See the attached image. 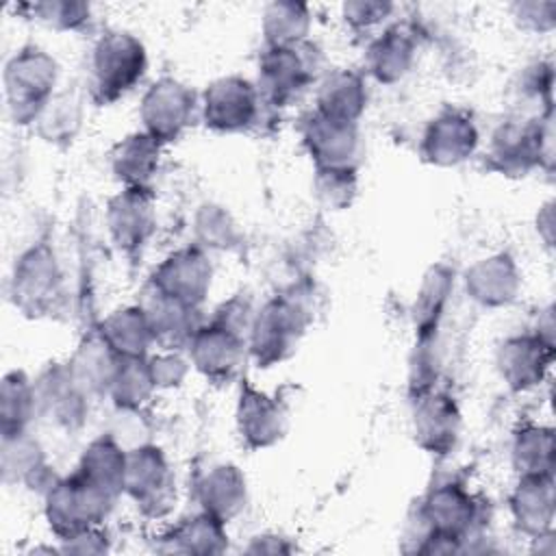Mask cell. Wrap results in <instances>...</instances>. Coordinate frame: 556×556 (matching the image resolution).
<instances>
[{
    "label": "cell",
    "instance_id": "41",
    "mask_svg": "<svg viewBox=\"0 0 556 556\" xmlns=\"http://www.w3.org/2000/svg\"><path fill=\"white\" fill-rule=\"evenodd\" d=\"M206 224H211V230H200L204 232L202 239L206 241L204 245H226V241H230V232H232V226L228 224V215H224L222 211H206L204 219Z\"/></svg>",
    "mask_w": 556,
    "mask_h": 556
},
{
    "label": "cell",
    "instance_id": "12",
    "mask_svg": "<svg viewBox=\"0 0 556 556\" xmlns=\"http://www.w3.org/2000/svg\"><path fill=\"white\" fill-rule=\"evenodd\" d=\"M417 515L426 526L424 536L432 534L460 545L478 519V504L465 486L447 482L426 495Z\"/></svg>",
    "mask_w": 556,
    "mask_h": 556
},
{
    "label": "cell",
    "instance_id": "37",
    "mask_svg": "<svg viewBox=\"0 0 556 556\" xmlns=\"http://www.w3.org/2000/svg\"><path fill=\"white\" fill-rule=\"evenodd\" d=\"M30 13L54 30H78L91 17V7L85 2H70V0H46L26 4Z\"/></svg>",
    "mask_w": 556,
    "mask_h": 556
},
{
    "label": "cell",
    "instance_id": "18",
    "mask_svg": "<svg viewBox=\"0 0 556 556\" xmlns=\"http://www.w3.org/2000/svg\"><path fill=\"white\" fill-rule=\"evenodd\" d=\"M415 441L430 454H447L458 441L460 413L445 393H421L413 410Z\"/></svg>",
    "mask_w": 556,
    "mask_h": 556
},
{
    "label": "cell",
    "instance_id": "40",
    "mask_svg": "<svg viewBox=\"0 0 556 556\" xmlns=\"http://www.w3.org/2000/svg\"><path fill=\"white\" fill-rule=\"evenodd\" d=\"M148 367H150L156 389L159 387H176L187 376V363L174 352L148 358Z\"/></svg>",
    "mask_w": 556,
    "mask_h": 556
},
{
    "label": "cell",
    "instance_id": "2",
    "mask_svg": "<svg viewBox=\"0 0 556 556\" xmlns=\"http://www.w3.org/2000/svg\"><path fill=\"white\" fill-rule=\"evenodd\" d=\"M56 61L37 46L20 48L4 65V98L15 124H35L54 96Z\"/></svg>",
    "mask_w": 556,
    "mask_h": 556
},
{
    "label": "cell",
    "instance_id": "11",
    "mask_svg": "<svg viewBox=\"0 0 556 556\" xmlns=\"http://www.w3.org/2000/svg\"><path fill=\"white\" fill-rule=\"evenodd\" d=\"M302 141L317 169H356L361 156L358 124L337 122L313 111L302 122Z\"/></svg>",
    "mask_w": 556,
    "mask_h": 556
},
{
    "label": "cell",
    "instance_id": "3",
    "mask_svg": "<svg viewBox=\"0 0 556 556\" xmlns=\"http://www.w3.org/2000/svg\"><path fill=\"white\" fill-rule=\"evenodd\" d=\"M115 497L96 486L83 473L54 480L46 489V519L50 530L61 539H70L87 528L100 526L113 508Z\"/></svg>",
    "mask_w": 556,
    "mask_h": 556
},
{
    "label": "cell",
    "instance_id": "33",
    "mask_svg": "<svg viewBox=\"0 0 556 556\" xmlns=\"http://www.w3.org/2000/svg\"><path fill=\"white\" fill-rule=\"evenodd\" d=\"M80 119H83L80 98L76 91L65 89V91H54L52 100L48 102V106L43 109V113L35 124L39 135L46 141L65 143V141H72L74 135L78 132Z\"/></svg>",
    "mask_w": 556,
    "mask_h": 556
},
{
    "label": "cell",
    "instance_id": "7",
    "mask_svg": "<svg viewBox=\"0 0 556 556\" xmlns=\"http://www.w3.org/2000/svg\"><path fill=\"white\" fill-rule=\"evenodd\" d=\"M124 493L150 517H161L172 508L176 497L174 473L159 447L143 443L126 450Z\"/></svg>",
    "mask_w": 556,
    "mask_h": 556
},
{
    "label": "cell",
    "instance_id": "13",
    "mask_svg": "<svg viewBox=\"0 0 556 556\" xmlns=\"http://www.w3.org/2000/svg\"><path fill=\"white\" fill-rule=\"evenodd\" d=\"M478 128L467 111L443 109L424 130L419 152L424 161L437 167H452L473 154Z\"/></svg>",
    "mask_w": 556,
    "mask_h": 556
},
{
    "label": "cell",
    "instance_id": "21",
    "mask_svg": "<svg viewBox=\"0 0 556 556\" xmlns=\"http://www.w3.org/2000/svg\"><path fill=\"white\" fill-rule=\"evenodd\" d=\"M519 271L508 254H493L476 261L465 274L467 295L486 308L510 304L519 291Z\"/></svg>",
    "mask_w": 556,
    "mask_h": 556
},
{
    "label": "cell",
    "instance_id": "27",
    "mask_svg": "<svg viewBox=\"0 0 556 556\" xmlns=\"http://www.w3.org/2000/svg\"><path fill=\"white\" fill-rule=\"evenodd\" d=\"M100 337L117 356H146L156 343L139 304L111 313L100 326Z\"/></svg>",
    "mask_w": 556,
    "mask_h": 556
},
{
    "label": "cell",
    "instance_id": "6",
    "mask_svg": "<svg viewBox=\"0 0 556 556\" xmlns=\"http://www.w3.org/2000/svg\"><path fill=\"white\" fill-rule=\"evenodd\" d=\"M261 91L254 83L241 76H224L213 80L202 93V119L215 132H245L261 113Z\"/></svg>",
    "mask_w": 556,
    "mask_h": 556
},
{
    "label": "cell",
    "instance_id": "28",
    "mask_svg": "<svg viewBox=\"0 0 556 556\" xmlns=\"http://www.w3.org/2000/svg\"><path fill=\"white\" fill-rule=\"evenodd\" d=\"M76 471L91 480L96 486L117 497L119 493H124L126 447L119 445L111 434H102L87 445Z\"/></svg>",
    "mask_w": 556,
    "mask_h": 556
},
{
    "label": "cell",
    "instance_id": "23",
    "mask_svg": "<svg viewBox=\"0 0 556 556\" xmlns=\"http://www.w3.org/2000/svg\"><path fill=\"white\" fill-rule=\"evenodd\" d=\"M198 500L204 513L226 523L245 506V476L235 465H215L198 482Z\"/></svg>",
    "mask_w": 556,
    "mask_h": 556
},
{
    "label": "cell",
    "instance_id": "39",
    "mask_svg": "<svg viewBox=\"0 0 556 556\" xmlns=\"http://www.w3.org/2000/svg\"><path fill=\"white\" fill-rule=\"evenodd\" d=\"M391 11H393V4H389V2L358 0V2L343 4V17L356 30H369V28L378 26Z\"/></svg>",
    "mask_w": 556,
    "mask_h": 556
},
{
    "label": "cell",
    "instance_id": "22",
    "mask_svg": "<svg viewBox=\"0 0 556 556\" xmlns=\"http://www.w3.org/2000/svg\"><path fill=\"white\" fill-rule=\"evenodd\" d=\"M510 513L517 528L532 536H543L554 519V480L552 473L521 476L513 495Z\"/></svg>",
    "mask_w": 556,
    "mask_h": 556
},
{
    "label": "cell",
    "instance_id": "10",
    "mask_svg": "<svg viewBox=\"0 0 556 556\" xmlns=\"http://www.w3.org/2000/svg\"><path fill=\"white\" fill-rule=\"evenodd\" d=\"M61 289V271L52 250L46 243H39L26 250L13 269L11 295L20 311L30 317L46 315Z\"/></svg>",
    "mask_w": 556,
    "mask_h": 556
},
{
    "label": "cell",
    "instance_id": "31",
    "mask_svg": "<svg viewBox=\"0 0 556 556\" xmlns=\"http://www.w3.org/2000/svg\"><path fill=\"white\" fill-rule=\"evenodd\" d=\"M35 413H37L35 384L26 378L24 371H9L2 378V389H0L2 437L26 432Z\"/></svg>",
    "mask_w": 556,
    "mask_h": 556
},
{
    "label": "cell",
    "instance_id": "1",
    "mask_svg": "<svg viewBox=\"0 0 556 556\" xmlns=\"http://www.w3.org/2000/svg\"><path fill=\"white\" fill-rule=\"evenodd\" d=\"M148 56L143 43L126 30H109L93 43L89 61V91L98 104L126 96L143 76Z\"/></svg>",
    "mask_w": 556,
    "mask_h": 556
},
{
    "label": "cell",
    "instance_id": "30",
    "mask_svg": "<svg viewBox=\"0 0 556 556\" xmlns=\"http://www.w3.org/2000/svg\"><path fill=\"white\" fill-rule=\"evenodd\" d=\"M156 389L146 356H117L106 393L119 408H139Z\"/></svg>",
    "mask_w": 556,
    "mask_h": 556
},
{
    "label": "cell",
    "instance_id": "5",
    "mask_svg": "<svg viewBox=\"0 0 556 556\" xmlns=\"http://www.w3.org/2000/svg\"><path fill=\"white\" fill-rule=\"evenodd\" d=\"M306 321V311L295 300H269L254 315L248 337V348L258 367H269L289 358L304 334Z\"/></svg>",
    "mask_w": 556,
    "mask_h": 556
},
{
    "label": "cell",
    "instance_id": "4",
    "mask_svg": "<svg viewBox=\"0 0 556 556\" xmlns=\"http://www.w3.org/2000/svg\"><path fill=\"white\" fill-rule=\"evenodd\" d=\"M319 52L302 41L298 46L265 48L258 59V91L267 104L289 106L302 98L315 80Z\"/></svg>",
    "mask_w": 556,
    "mask_h": 556
},
{
    "label": "cell",
    "instance_id": "34",
    "mask_svg": "<svg viewBox=\"0 0 556 556\" xmlns=\"http://www.w3.org/2000/svg\"><path fill=\"white\" fill-rule=\"evenodd\" d=\"M513 465L519 476L552 473L554 434L543 426H523L513 441Z\"/></svg>",
    "mask_w": 556,
    "mask_h": 556
},
{
    "label": "cell",
    "instance_id": "14",
    "mask_svg": "<svg viewBox=\"0 0 556 556\" xmlns=\"http://www.w3.org/2000/svg\"><path fill=\"white\" fill-rule=\"evenodd\" d=\"M211 278L213 267L206 254L200 248H182L154 269L150 285L178 302L200 308L211 289Z\"/></svg>",
    "mask_w": 556,
    "mask_h": 556
},
{
    "label": "cell",
    "instance_id": "17",
    "mask_svg": "<svg viewBox=\"0 0 556 556\" xmlns=\"http://www.w3.org/2000/svg\"><path fill=\"white\" fill-rule=\"evenodd\" d=\"M554 358L552 339L543 334L510 337L502 343L497 354V367L504 382L513 391H526L539 384Z\"/></svg>",
    "mask_w": 556,
    "mask_h": 556
},
{
    "label": "cell",
    "instance_id": "20",
    "mask_svg": "<svg viewBox=\"0 0 556 556\" xmlns=\"http://www.w3.org/2000/svg\"><path fill=\"white\" fill-rule=\"evenodd\" d=\"M150 321L154 341L167 350L189 345L195 330L202 326L198 306L178 302L150 285L143 302L139 304Z\"/></svg>",
    "mask_w": 556,
    "mask_h": 556
},
{
    "label": "cell",
    "instance_id": "15",
    "mask_svg": "<svg viewBox=\"0 0 556 556\" xmlns=\"http://www.w3.org/2000/svg\"><path fill=\"white\" fill-rule=\"evenodd\" d=\"M189 354L193 367L215 382L230 380L245 356V337L232 328L211 321L202 324L189 341Z\"/></svg>",
    "mask_w": 556,
    "mask_h": 556
},
{
    "label": "cell",
    "instance_id": "25",
    "mask_svg": "<svg viewBox=\"0 0 556 556\" xmlns=\"http://www.w3.org/2000/svg\"><path fill=\"white\" fill-rule=\"evenodd\" d=\"M367 106V89L361 74L352 70H337L328 74L317 89L315 111L348 124H358Z\"/></svg>",
    "mask_w": 556,
    "mask_h": 556
},
{
    "label": "cell",
    "instance_id": "35",
    "mask_svg": "<svg viewBox=\"0 0 556 556\" xmlns=\"http://www.w3.org/2000/svg\"><path fill=\"white\" fill-rule=\"evenodd\" d=\"M2 473L7 482L22 480L30 486L46 473L41 447L28 437V432L2 437Z\"/></svg>",
    "mask_w": 556,
    "mask_h": 556
},
{
    "label": "cell",
    "instance_id": "36",
    "mask_svg": "<svg viewBox=\"0 0 556 556\" xmlns=\"http://www.w3.org/2000/svg\"><path fill=\"white\" fill-rule=\"evenodd\" d=\"M450 289H452V274L441 265L432 267L415 302V326L421 339H426L432 330H437Z\"/></svg>",
    "mask_w": 556,
    "mask_h": 556
},
{
    "label": "cell",
    "instance_id": "32",
    "mask_svg": "<svg viewBox=\"0 0 556 556\" xmlns=\"http://www.w3.org/2000/svg\"><path fill=\"white\" fill-rule=\"evenodd\" d=\"M311 13L302 2H271L263 13V35L267 48L298 46L306 41Z\"/></svg>",
    "mask_w": 556,
    "mask_h": 556
},
{
    "label": "cell",
    "instance_id": "29",
    "mask_svg": "<svg viewBox=\"0 0 556 556\" xmlns=\"http://www.w3.org/2000/svg\"><path fill=\"white\" fill-rule=\"evenodd\" d=\"M226 530L224 521L208 513L193 515L182 519L174 526L165 536L161 552H176V554H217L226 549Z\"/></svg>",
    "mask_w": 556,
    "mask_h": 556
},
{
    "label": "cell",
    "instance_id": "9",
    "mask_svg": "<svg viewBox=\"0 0 556 556\" xmlns=\"http://www.w3.org/2000/svg\"><path fill=\"white\" fill-rule=\"evenodd\" d=\"M549 119H510L493 132L489 159L504 174H526L549 154Z\"/></svg>",
    "mask_w": 556,
    "mask_h": 556
},
{
    "label": "cell",
    "instance_id": "26",
    "mask_svg": "<svg viewBox=\"0 0 556 556\" xmlns=\"http://www.w3.org/2000/svg\"><path fill=\"white\" fill-rule=\"evenodd\" d=\"M415 61V39L406 28L384 30L367 50L369 74L384 85L402 80Z\"/></svg>",
    "mask_w": 556,
    "mask_h": 556
},
{
    "label": "cell",
    "instance_id": "19",
    "mask_svg": "<svg viewBox=\"0 0 556 556\" xmlns=\"http://www.w3.org/2000/svg\"><path fill=\"white\" fill-rule=\"evenodd\" d=\"M237 428L250 447H269L287 430V410L276 397L243 384L237 404Z\"/></svg>",
    "mask_w": 556,
    "mask_h": 556
},
{
    "label": "cell",
    "instance_id": "24",
    "mask_svg": "<svg viewBox=\"0 0 556 556\" xmlns=\"http://www.w3.org/2000/svg\"><path fill=\"white\" fill-rule=\"evenodd\" d=\"M161 143L146 130L124 137L111 152V169L124 187L148 189L159 169Z\"/></svg>",
    "mask_w": 556,
    "mask_h": 556
},
{
    "label": "cell",
    "instance_id": "38",
    "mask_svg": "<svg viewBox=\"0 0 556 556\" xmlns=\"http://www.w3.org/2000/svg\"><path fill=\"white\" fill-rule=\"evenodd\" d=\"M313 189L328 208H345L356 195V169H315Z\"/></svg>",
    "mask_w": 556,
    "mask_h": 556
},
{
    "label": "cell",
    "instance_id": "8",
    "mask_svg": "<svg viewBox=\"0 0 556 556\" xmlns=\"http://www.w3.org/2000/svg\"><path fill=\"white\" fill-rule=\"evenodd\" d=\"M198 98L176 78H159L143 93L139 115L143 130L161 146L176 141L195 119Z\"/></svg>",
    "mask_w": 556,
    "mask_h": 556
},
{
    "label": "cell",
    "instance_id": "42",
    "mask_svg": "<svg viewBox=\"0 0 556 556\" xmlns=\"http://www.w3.org/2000/svg\"><path fill=\"white\" fill-rule=\"evenodd\" d=\"M549 7H554L552 2H526V4H517V17L523 26L534 28V30H545L541 26V20H545L547 26L554 24V17H543V11H547Z\"/></svg>",
    "mask_w": 556,
    "mask_h": 556
},
{
    "label": "cell",
    "instance_id": "16",
    "mask_svg": "<svg viewBox=\"0 0 556 556\" xmlns=\"http://www.w3.org/2000/svg\"><path fill=\"white\" fill-rule=\"evenodd\" d=\"M106 226L117 248L124 252L141 250L154 230V206L150 191L124 187V191L109 202Z\"/></svg>",
    "mask_w": 556,
    "mask_h": 556
}]
</instances>
